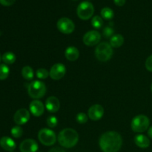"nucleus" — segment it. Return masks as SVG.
Wrapping results in <instances>:
<instances>
[{
    "label": "nucleus",
    "instance_id": "f257e3e1",
    "mask_svg": "<svg viewBox=\"0 0 152 152\" xmlns=\"http://www.w3.org/2000/svg\"><path fill=\"white\" fill-rule=\"evenodd\" d=\"M99 145L103 152H117L123 145V138L118 132H107L100 137Z\"/></svg>",
    "mask_w": 152,
    "mask_h": 152
},
{
    "label": "nucleus",
    "instance_id": "f03ea898",
    "mask_svg": "<svg viewBox=\"0 0 152 152\" xmlns=\"http://www.w3.org/2000/svg\"><path fill=\"white\" fill-rule=\"evenodd\" d=\"M57 140L61 146L66 148H73L78 142L79 134L74 129L68 128L59 132Z\"/></svg>",
    "mask_w": 152,
    "mask_h": 152
},
{
    "label": "nucleus",
    "instance_id": "7ed1b4c3",
    "mask_svg": "<svg viewBox=\"0 0 152 152\" xmlns=\"http://www.w3.org/2000/svg\"><path fill=\"white\" fill-rule=\"evenodd\" d=\"M113 55V49L110 43L103 42L97 45L95 49V56L101 62H107Z\"/></svg>",
    "mask_w": 152,
    "mask_h": 152
},
{
    "label": "nucleus",
    "instance_id": "20e7f679",
    "mask_svg": "<svg viewBox=\"0 0 152 152\" xmlns=\"http://www.w3.org/2000/svg\"><path fill=\"white\" fill-rule=\"evenodd\" d=\"M46 86L44 83L39 80L33 81L29 84L28 87V94L31 98L34 99H38L43 97L45 95Z\"/></svg>",
    "mask_w": 152,
    "mask_h": 152
},
{
    "label": "nucleus",
    "instance_id": "39448f33",
    "mask_svg": "<svg viewBox=\"0 0 152 152\" xmlns=\"http://www.w3.org/2000/svg\"><path fill=\"white\" fill-rule=\"evenodd\" d=\"M150 120L145 115H137L133 118L131 124V127L133 132L137 133H142L149 129Z\"/></svg>",
    "mask_w": 152,
    "mask_h": 152
},
{
    "label": "nucleus",
    "instance_id": "423d86ee",
    "mask_svg": "<svg viewBox=\"0 0 152 152\" xmlns=\"http://www.w3.org/2000/svg\"><path fill=\"white\" fill-rule=\"evenodd\" d=\"M39 140L46 146H51L56 142V135L53 130L49 129H42L38 133Z\"/></svg>",
    "mask_w": 152,
    "mask_h": 152
},
{
    "label": "nucleus",
    "instance_id": "0eeeda50",
    "mask_svg": "<svg viewBox=\"0 0 152 152\" xmlns=\"http://www.w3.org/2000/svg\"><path fill=\"white\" fill-rule=\"evenodd\" d=\"M77 15L83 20H88L92 17L94 13V7L91 2L83 1L77 7Z\"/></svg>",
    "mask_w": 152,
    "mask_h": 152
},
{
    "label": "nucleus",
    "instance_id": "6e6552de",
    "mask_svg": "<svg viewBox=\"0 0 152 152\" xmlns=\"http://www.w3.org/2000/svg\"><path fill=\"white\" fill-rule=\"evenodd\" d=\"M58 30L61 33L65 34H70L74 32L75 29V25L71 19L67 17H62L59 19L57 22Z\"/></svg>",
    "mask_w": 152,
    "mask_h": 152
},
{
    "label": "nucleus",
    "instance_id": "1a4fd4ad",
    "mask_svg": "<svg viewBox=\"0 0 152 152\" xmlns=\"http://www.w3.org/2000/svg\"><path fill=\"white\" fill-rule=\"evenodd\" d=\"M101 39V35L98 31H90L83 36V41L87 46H94L99 44Z\"/></svg>",
    "mask_w": 152,
    "mask_h": 152
},
{
    "label": "nucleus",
    "instance_id": "9d476101",
    "mask_svg": "<svg viewBox=\"0 0 152 152\" xmlns=\"http://www.w3.org/2000/svg\"><path fill=\"white\" fill-rule=\"evenodd\" d=\"M66 73V68L62 63H56L50 68L49 76L52 80H59L63 78Z\"/></svg>",
    "mask_w": 152,
    "mask_h": 152
},
{
    "label": "nucleus",
    "instance_id": "9b49d317",
    "mask_svg": "<svg viewBox=\"0 0 152 152\" xmlns=\"http://www.w3.org/2000/svg\"><path fill=\"white\" fill-rule=\"evenodd\" d=\"M30 120V112L26 108H20L16 111L13 116L14 123L17 126H22L28 123Z\"/></svg>",
    "mask_w": 152,
    "mask_h": 152
},
{
    "label": "nucleus",
    "instance_id": "f8f14e48",
    "mask_svg": "<svg viewBox=\"0 0 152 152\" xmlns=\"http://www.w3.org/2000/svg\"><path fill=\"white\" fill-rule=\"evenodd\" d=\"M104 115L103 107L99 104L91 105L88 111V116L89 118L94 121H97L102 119Z\"/></svg>",
    "mask_w": 152,
    "mask_h": 152
},
{
    "label": "nucleus",
    "instance_id": "ddd939ff",
    "mask_svg": "<svg viewBox=\"0 0 152 152\" xmlns=\"http://www.w3.org/2000/svg\"><path fill=\"white\" fill-rule=\"evenodd\" d=\"M38 148V143L33 139L25 140L19 145V150L21 152H37Z\"/></svg>",
    "mask_w": 152,
    "mask_h": 152
},
{
    "label": "nucleus",
    "instance_id": "4468645a",
    "mask_svg": "<svg viewBox=\"0 0 152 152\" xmlns=\"http://www.w3.org/2000/svg\"><path fill=\"white\" fill-rule=\"evenodd\" d=\"M30 112L34 116V117H40L44 114L45 105L42 102L38 99H34L31 101L29 105Z\"/></svg>",
    "mask_w": 152,
    "mask_h": 152
},
{
    "label": "nucleus",
    "instance_id": "2eb2a0df",
    "mask_svg": "<svg viewBox=\"0 0 152 152\" xmlns=\"http://www.w3.org/2000/svg\"><path fill=\"white\" fill-rule=\"evenodd\" d=\"M45 108L50 113H56L60 108V102L56 96H49L45 102Z\"/></svg>",
    "mask_w": 152,
    "mask_h": 152
},
{
    "label": "nucleus",
    "instance_id": "dca6fc26",
    "mask_svg": "<svg viewBox=\"0 0 152 152\" xmlns=\"http://www.w3.org/2000/svg\"><path fill=\"white\" fill-rule=\"evenodd\" d=\"M0 146L5 151L12 152L15 150L16 145L14 140L9 137H2L0 139Z\"/></svg>",
    "mask_w": 152,
    "mask_h": 152
},
{
    "label": "nucleus",
    "instance_id": "f3484780",
    "mask_svg": "<svg viewBox=\"0 0 152 152\" xmlns=\"http://www.w3.org/2000/svg\"><path fill=\"white\" fill-rule=\"evenodd\" d=\"M65 56L66 59L69 61H76L80 56V51L74 46H69L65 51Z\"/></svg>",
    "mask_w": 152,
    "mask_h": 152
},
{
    "label": "nucleus",
    "instance_id": "a211bd4d",
    "mask_svg": "<svg viewBox=\"0 0 152 152\" xmlns=\"http://www.w3.org/2000/svg\"><path fill=\"white\" fill-rule=\"evenodd\" d=\"M134 142L141 148H146L150 145V140L144 134H137L134 137Z\"/></svg>",
    "mask_w": 152,
    "mask_h": 152
},
{
    "label": "nucleus",
    "instance_id": "6ab92c4d",
    "mask_svg": "<svg viewBox=\"0 0 152 152\" xmlns=\"http://www.w3.org/2000/svg\"><path fill=\"white\" fill-rule=\"evenodd\" d=\"M123 43H124V37L121 34H114L110 38V45L112 48H117L121 47Z\"/></svg>",
    "mask_w": 152,
    "mask_h": 152
},
{
    "label": "nucleus",
    "instance_id": "aec40b11",
    "mask_svg": "<svg viewBox=\"0 0 152 152\" xmlns=\"http://www.w3.org/2000/svg\"><path fill=\"white\" fill-rule=\"evenodd\" d=\"M16 55L13 52H5L1 56V60L6 65H11L16 62Z\"/></svg>",
    "mask_w": 152,
    "mask_h": 152
},
{
    "label": "nucleus",
    "instance_id": "412c9836",
    "mask_svg": "<svg viewBox=\"0 0 152 152\" xmlns=\"http://www.w3.org/2000/svg\"><path fill=\"white\" fill-rule=\"evenodd\" d=\"M22 76L26 80H31L34 78V70L30 66H25L22 69Z\"/></svg>",
    "mask_w": 152,
    "mask_h": 152
},
{
    "label": "nucleus",
    "instance_id": "4be33fe9",
    "mask_svg": "<svg viewBox=\"0 0 152 152\" xmlns=\"http://www.w3.org/2000/svg\"><path fill=\"white\" fill-rule=\"evenodd\" d=\"M114 11L110 7H104L101 10V16L104 19H106V20L112 19L113 17H114Z\"/></svg>",
    "mask_w": 152,
    "mask_h": 152
},
{
    "label": "nucleus",
    "instance_id": "5701e85b",
    "mask_svg": "<svg viewBox=\"0 0 152 152\" xmlns=\"http://www.w3.org/2000/svg\"><path fill=\"white\" fill-rule=\"evenodd\" d=\"M10 69L6 64L0 65V80H4L8 77Z\"/></svg>",
    "mask_w": 152,
    "mask_h": 152
},
{
    "label": "nucleus",
    "instance_id": "b1692460",
    "mask_svg": "<svg viewBox=\"0 0 152 152\" xmlns=\"http://www.w3.org/2000/svg\"><path fill=\"white\" fill-rule=\"evenodd\" d=\"M91 25L96 29H99L103 25V20L99 16H94L91 19Z\"/></svg>",
    "mask_w": 152,
    "mask_h": 152
},
{
    "label": "nucleus",
    "instance_id": "393cba45",
    "mask_svg": "<svg viewBox=\"0 0 152 152\" xmlns=\"http://www.w3.org/2000/svg\"><path fill=\"white\" fill-rule=\"evenodd\" d=\"M10 134H11L13 137L20 138L23 134V130L19 126H16L12 128L11 131H10Z\"/></svg>",
    "mask_w": 152,
    "mask_h": 152
},
{
    "label": "nucleus",
    "instance_id": "a878e982",
    "mask_svg": "<svg viewBox=\"0 0 152 152\" xmlns=\"http://www.w3.org/2000/svg\"><path fill=\"white\" fill-rule=\"evenodd\" d=\"M36 75L40 80H45L49 77V72L45 68H39L36 71Z\"/></svg>",
    "mask_w": 152,
    "mask_h": 152
},
{
    "label": "nucleus",
    "instance_id": "bb28decb",
    "mask_svg": "<svg viewBox=\"0 0 152 152\" xmlns=\"http://www.w3.org/2000/svg\"><path fill=\"white\" fill-rule=\"evenodd\" d=\"M88 119V116L86 114L83 112H80L77 114V117H76V120L80 124H85L87 123Z\"/></svg>",
    "mask_w": 152,
    "mask_h": 152
},
{
    "label": "nucleus",
    "instance_id": "cd10ccee",
    "mask_svg": "<svg viewBox=\"0 0 152 152\" xmlns=\"http://www.w3.org/2000/svg\"><path fill=\"white\" fill-rule=\"evenodd\" d=\"M114 30L112 27L111 26H106L103 29V31H102V34H103L104 37L105 38H111L112 36L114 35Z\"/></svg>",
    "mask_w": 152,
    "mask_h": 152
},
{
    "label": "nucleus",
    "instance_id": "c85d7f7f",
    "mask_svg": "<svg viewBox=\"0 0 152 152\" xmlns=\"http://www.w3.org/2000/svg\"><path fill=\"white\" fill-rule=\"evenodd\" d=\"M47 124L50 128H54L57 126L58 120L55 116H50L47 119Z\"/></svg>",
    "mask_w": 152,
    "mask_h": 152
},
{
    "label": "nucleus",
    "instance_id": "c756f323",
    "mask_svg": "<svg viewBox=\"0 0 152 152\" xmlns=\"http://www.w3.org/2000/svg\"><path fill=\"white\" fill-rule=\"evenodd\" d=\"M145 68L150 72H152V55L148 56L145 61Z\"/></svg>",
    "mask_w": 152,
    "mask_h": 152
},
{
    "label": "nucleus",
    "instance_id": "7c9ffc66",
    "mask_svg": "<svg viewBox=\"0 0 152 152\" xmlns=\"http://www.w3.org/2000/svg\"><path fill=\"white\" fill-rule=\"evenodd\" d=\"M16 1V0H0V3L4 6H10Z\"/></svg>",
    "mask_w": 152,
    "mask_h": 152
},
{
    "label": "nucleus",
    "instance_id": "2f4dec72",
    "mask_svg": "<svg viewBox=\"0 0 152 152\" xmlns=\"http://www.w3.org/2000/svg\"><path fill=\"white\" fill-rule=\"evenodd\" d=\"M114 1L116 5L120 6V7H122L126 4V0H114Z\"/></svg>",
    "mask_w": 152,
    "mask_h": 152
},
{
    "label": "nucleus",
    "instance_id": "473e14b6",
    "mask_svg": "<svg viewBox=\"0 0 152 152\" xmlns=\"http://www.w3.org/2000/svg\"><path fill=\"white\" fill-rule=\"evenodd\" d=\"M48 152H65V151L63 148H59V147H54V148L50 149Z\"/></svg>",
    "mask_w": 152,
    "mask_h": 152
},
{
    "label": "nucleus",
    "instance_id": "72a5a7b5",
    "mask_svg": "<svg viewBox=\"0 0 152 152\" xmlns=\"http://www.w3.org/2000/svg\"><path fill=\"white\" fill-rule=\"evenodd\" d=\"M148 135L150 138L152 139V126H151V127L148 129Z\"/></svg>",
    "mask_w": 152,
    "mask_h": 152
},
{
    "label": "nucleus",
    "instance_id": "f704fd0d",
    "mask_svg": "<svg viewBox=\"0 0 152 152\" xmlns=\"http://www.w3.org/2000/svg\"><path fill=\"white\" fill-rule=\"evenodd\" d=\"M1 55H0V62H1Z\"/></svg>",
    "mask_w": 152,
    "mask_h": 152
},
{
    "label": "nucleus",
    "instance_id": "c9c22d12",
    "mask_svg": "<svg viewBox=\"0 0 152 152\" xmlns=\"http://www.w3.org/2000/svg\"><path fill=\"white\" fill-rule=\"evenodd\" d=\"M151 92H152V84H151Z\"/></svg>",
    "mask_w": 152,
    "mask_h": 152
},
{
    "label": "nucleus",
    "instance_id": "e433bc0d",
    "mask_svg": "<svg viewBox=\"0 0 152 152\" xmlns=\"http://www.w3.org/2000/svg\"><path fill=\"white\" fill-rule=\"evenodd\" d=\"M12 152H13V151H12Z\"/></svg>",
    "mask_w": 152,
    "mask_h": 152
}]
</instances>
